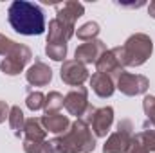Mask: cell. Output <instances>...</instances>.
Returning <instances> with one entry per match:
<instances>
[{
    "label": "cell",
    "mask_w": 155,
    "mask_h": 153,
    "mask_svg": "<svg viewBox=\"0 0 155 153\" xmlns=\"http://www.w3.org/2000/svg\"><path fill=\"white\" fill-rule=\"evenodd\" d=\"M114 52L123 67H141L150 60L153 52V41L144 33H135L121 47H114Z\"/></svg>",
    "instance_id": "3957f363"
},
{
    "label": "cell",
    "mask_w": 155,
    "mask_h": 153,
    "mask_svg": "<svg viewBox=\"0 0 155 153\" xmlns=\"http://www.w3.org/2000/svg\"><path fill=\"white\" fill-rule=\"evenodd\" d=\"M90 86L94 90L96 96L99 97H110L114 92H116V81L107 74H101V72H94L90 76Z\"/></svg>",
    "instance_id": "9a60e30c"
},
{
    "label": "cell",
    "mask_w": 155,
    "mask_h": 153,
    "mask_svg": "<svg viewBox=\"0 0 155 153\" xmlns=\"http://www.w3.org/2000/svg\"><path fill=\"white\" fill-rule=\"evenodd\" d=\"M143 108L146 114V122L148 126L155 128V96H144L143 99Z\"/></svg>",
    "instance_id": "d4e9b609"
},
{
    "label": "cell",
    "mask_w": 155,
    "mask_h": 153,
    "mask_svg": "<svg viewBox=\"0 0 155 153\" xmlns=\"http://www.w3.org/2000/svg\"><path fill=\"white\" fill-rule=\"evenodd\" d=\"M126 153H150V151L146 150V146L143 144V141L135 133L134 139H132V142H130V146H128V150H126Z\"/></svg>",
    "instance_id": "4316f807"
},
{
    "label": "cell",
    "mask_w": 155,
    "mask_h": 153,
    "mask_svg": "<svg viewBox=\"0 0 155 153\" xmlns=\"http://www.w3.org/2000/svg\"><path fill=\"white\" fill-rule=\"evenodd\" d=\"M7 22L13 31L24 36H38L45 31V15L41 7L25 0L11 2L7 9Z\"/></svg>",
    "instance_id": "6da1fadb"
},
{
    "label": "cell",
    "mask_w": 155,
    "mask_h": 153,
    "mask_svg": "<svg viewBox=\"0 0 155 153\" xmlns=\"http://www.w3.org/2000/svg\"><path fill=\"white\" fill-rule=\"evenodd\" d=\"M41 124H43V128H45L47 132L56 133V135H63V133L71 128L69 117L63 115V114H60V112H56V114H45L41 117Z\"/></svg>",
    "instance_id": "2e32d148"
},
{
    "label": "cell",
    "mask_w": 155,
    "mask_h": 153,
    "mask_svg": "<svg viewBox=\"0 0 155 153\" xmlns=\"http://www.w3.org/2000/svg\"><path fill=\"white\" fill-rule=\"evenodd\" d=\"M31 58H33L31 49L20 43L9 56H5V58L2 60L0 70H2L4 74H7V76H16V74H20V72L25 69V65L31 61Z\"/></svg>",
    "instance_id": "5b68a950"
},
{
    "label": "cell",
    "mask_w": 155,
    "mask_h": 153,
    "mask_svg": "<svg viewBox=\"0 0 155 153\" xmlns=\"http://www.w3.org/2000/svg\"><path fill=\"white\" fill-rule=\"evenodd\" d=\"M88 90L85 86H76L72 88L65 97H63V106L71 115H76L78 119L85 114L87 106H88Z\"/></svg>",
    "instance_id": "ba28073f"
},
{
    "label": "cell",
    "mask_w": 155,
    "mask_h": 153,
    "mask_svg": "<svg viewBox=\"0 0 155 153\" xmlns=\"http://www.w3.org/2000/svg\"><path fill=\"white\" fill-rule=\"evenodd\" d=\"M97 34H99V24L97 22H87L81 27H78L76 31V36L83 41H92V40L97 38Z\"/></svg>",
    "instance_id": "ffe728a7"
},
{
    "label": "cell",
    "mask_w": 155,
    "mask_h": 153,
    "mask_svg": "<svg viewBox=\"0 0 155 153\" xmlns=\"http://www.w3.org/2000/svg\"><path fill=\"white\" fill-rule=\"evenodd\" d=\"M25 79L33 86H47L52 81V70L47 63H43L40 58H35V63L27 69Z\"/></svg>",
    "instance_id": "8fae6325"
},
{
    "label": "cell",
    "mask_w": 155,
    "mask_h": 153,
    "mask_svg": "<svg viewBox=\"0 0 155 153\" xmlns=\"http://www.w3.org/2000/svg\"><path fill=\"white\" fill-rule=\"evenodd\" d=\"M20 43H16L15 40L7 38V36H4V34H0V56H9L16 47H18Z\"/></svg>",
    "instance_id": "484cf974"
},
{
    "label": "cell",
    "mask_w": 155,
    "mask_h": 153,
    "mask_svg": "<svg viewBox=\"0 0 155 153\" xmlns=\"http://www.w3.org/2000/svg\"><path fill=\"white\" fill-rule=\"evenodd\" d=\"M76 25L65 24L58 18L49 22V33H47V43H67L76 34Z\"/></svg>",
    "instance_id": "4fadbf2b"
},
{
    "label": "cell",
    "mask_w": 155,
    "mask_h": 153,
    "mask_svg": "<svg viewBox=\"0 0 155 153\" xmlns=\"http://www.w3.org/2000/svg\"><path fill=\"white\" fill-rule=\"evenodd\" d=\"M25 105H27V108L29 110H33V112H38V110H43V106H45V96L41 94V92H35V90H29V94H27V97H25Z\"/></svg>",
    "instance_id": "603a6c76"
},
{
    "label": "cell",
    "mask_w": 155,
    "mask_h": 153,
    "mask_svg": "<svg viewBox=\"0 0 155 153\" xmlns=\"http://www.w3.org/2000/svg\"><path fill=\"white\" fill-rule=\"evenodd\" d=\"M116 88L128 96V97H135L141 94H146V90L150 88V81L148 77L143 74H130V72H123L116 79Z\"/></svg>",
    "instance_id": "8992f818"
},
{
    "label": "cell",
    "mask_w": 155,
    "mask_h": 153,
    "mask_svg": "<svg viewBox=\"0 0 155 153\" xmlns=\"http://www.w3.org/2000/svg\"><path fill=\"white\" fill-rule=\"evenodd\" d=\"M60 77L69 86H81L88 79L87 65L79 63L76 60H65L61 63V69H60Z\"/></svg>",
    "instance_id": "52a82bcc"
},
{
    "label": "cell",
    "mask_w": 155,
    "mask_h": 153,
    "mask_svg": "<svg viewBox=\"0 0 155 153\" xmlns=\"http://www.w3.org/2000/svg\"><path fill=\"white\" fill-rule=\"evenodd\" d=\"M96 69H97V72L110 76L114 81H116L123 72H124V67H123V65H121V61L117 60L114 49H107V50L101 54V58H99V60H97V63H96Z\"/></svg>",
    "instance_id": "7c38bea8"
},
{
    "label": "cell",
    "mask_w": 155,
    "mask_h": 153,
    "mask_svg": "<svg viewBox=\"0 0 155 153\" xmlns=\"http://www.w3.org/2000/svg\"><path fill=\"white\" fill-rule=\"evenodd\" d=\"M24 135H25L27 141H45V137H47V130L43 128L41 119H38V117L25 119Z\"/></svg>",
    "instance_id": "e0dca14e"
},
{
    "label": "cell",
    "mask_w": 155,
    "mask_h": 153,
    "mask_svg": "<svg viewBox=\"0 0 155 153\" xmlns=\"http://www.w3.org/2000/svg\"><path fill=\"white\" fill-rule=\"evenodd\" d=\"M45 54L54 61H65L67 58V43H47Z\"/></svg>",
    "instance_id": "44dd1931"
},
{
    "label": "cell",
    "mask_w": 155,
    "mask_h": 153,
    "mask_svg": "<svg viewBox=\"0 0 155 153\" xmlns=\"http://www.w3.org/2000/svg\"><path fill=\"white\" fill-rule=\"evenodd\" d=\"M134 124L130 119H121L117 122V130L108 135L103 144V153H126L132 139H134Z\"/></svg>",
    "instance_id": "277c9868"
},
{
    "label": "cell",
    "mask_w": 155,
    "mask_h": 153,
    "mask_svg": "<svg viewBox=\"0 0 155 153\" xmlns=\"http://www.w3.org/2000/svg\"><path fill=\"white\" fill-rule=\"evenodd\" d=\"M148 15L155 18V2H150V5H148Z\"/></svg>",
    "instance_id": "83f0119b"
},
{
    "label": "cell",
    "mask_w": 155,
    "mask_h": 153,
    "mask_svg": "<svg viewBox=\"0 0 155 153\" xmlns=\"http://www.w3.org/2000/svg\"><path fill=\"white\" fill-rule=\"evenodd\" d=\"M114 122V108L112 106H103V108H96L94 117L90 121V130L94 132L96 137H107V133L110 132Z\"/></svg>",
    "instance_id": "30bf717a"
},
{
    "label": "cell",
    "mask_w": 155,
    "mask_h": 153,
    "mask_svg": "<svg viewBox=\"0 0 155 153\" xmlns=\"http://www.w3.org/2000/svg\"><path fill=\"white\" fill-rule=\"evenodd\" d=\"M52 153H90L96 150V137L88 124L81 119L71 122V128L54 139L49 141Z\"/></svg>",
    "instance_id": "7a4b0ae2"
},
{
    "label": "cell",
    "mask_w": 155,
    "mask_h": 153,
    "mask_svg": "<svg viewBox=\"0 0 155 153\" xmlns=\"http://www.w3.org/2000/svg\"><path fill=\"white\" fill-rule=\"evenodd\" d=\"M61 108H63V96L60 92H56V90L49 92L45 96V106H43L45 114H56Z\"/></svg>",
    "instance_id": "d6986e66"
},
{
    "label": "cell",
    "mask_w": 155,
    "mask_h": 153,
    "mask_svg": "<svg viewBox=\"0 0 155 153\" xmlns=\"http://www.w3.org/2000/svg\"><path fill=\"white\" fill-rule=\"evenodd\" d=\"M137 135H139V139L143 141V144L146 146L148 151H155V128L148 126V122H144V130Z\"/></svg>",
    "instance_id": "cb8c5ba5"
},
{
    "label": "cell",
    "mask_w": 155,
    "mask_h": 153,
    "mask_svg": "<svg viewBox=\"0 0 155 153\" xmlns=\"http://www.w3.org/2000/svg\"><path fill=\"white\" fill-rule=\"evenodd\" d=\"M54 9H56V18L65 22V24H71V25H76V20L79 16H83V13H85V5L81 2L56 4Z\"/></svg>",
    "instance_id": "5bb4252c"
},
{
    "label": "cell",
    "mask_w": 155,
    "mask_h": 153,
    "mask_svg": "<svg viewBox=\"0 0 155 153\" xmlns=\"http://www.w3.org/2000/svg\"><path fill=\"white\" fill-rule=\"evenodd\" d=\"M24 151L25 153H52L49 141H27L24 139Z\"/></svg>",
    "instance_id": "7402d4cb"
},
{
    "label": "cell",
    "mask_w": 155,
    "mask_h": 153,
    "mask_svg": "<svg viewBox=\"0 0 155 153\" xmlns=\"http://www.w3.org/2000/svg\"><path fill=\"white\" fill-rule=\"evenodd\" d=\"M7 121H9V126H11L13 133L16 137H20L24 133V126H25V117H24V112L20 110V106H11Z\"/></svg>",
    "instance_id": "ac0fdd59"
},
{
    "label": "cell",
    "mask_w": 155,
    "mask_h": 153,
    "mask_svg": "<svg viewBox=\"0 0 155 153\" xmlns=\"http://www.w3.org/2000/svg\"><path fill=\"white\" fill-rule=\"evenodd\" d=\"M105 50H107V45L101 40L85 41V43L78 45L76 52H74V60L79 61V63H83V65H92V63L96 65Z\"/></svg>",
    "instance_id": "9c48e42d"
}]
</instances>
